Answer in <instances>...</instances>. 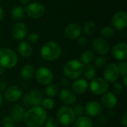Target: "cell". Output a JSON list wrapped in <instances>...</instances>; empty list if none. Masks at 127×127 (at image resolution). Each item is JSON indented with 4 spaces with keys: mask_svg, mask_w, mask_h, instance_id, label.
Segmentation results:
<instances>
[{
    "mask_svg": "<svg viewBox=\"0 0 127 127\" xmlns=\"http://www.w3.org/2000/svg\"><path fill=\"white\" fill-rule=\"evenodd\" d=\"M82 74L83 75L84 78H86V80H92V79H94L95 77L96 69H95V68L94 66H92L90 64L85 65L84 67H83V70Z\"/></svg>",
    "mask_w": 127,
    "mask_h": 127,
    "instance_id": "25",
    "label": "cell"
},
{
    "mask_svg": "<svg viewBox=\"0 0 127 127\" xmlns=\"http://www.w3.org/2000/svg\"></svg>",
    "mask_w": 127,
    "mask_h": 127,
    "instance_id": "48",
    "label": "cell"
},
{
    "mask_svg": "<svg viewBox=\"0 0 127 127\" xmlns=\"http://www.w3.org/2000/svg\"><path fill=\"white\" fill-rule=\"evenodd\" d=\"M56 119L58 124L64 127H68L75 121L76 116L72 108L68 106H64L58 109Z\"/></svg>",
    "mask_w": 127,
    "mask_h": 127,
    "instance_id": "4",
    "label": "cell"
},
{
    "mask_svg": "<svg viewBox=\"0 0 127 127\" xmlns=\"http://www.w3.org/2000/svg\"><path fill=\"white\" fill-rule=\"evenodd\" d=\"M19 1H20V2H21L22 4H27L29 2L30 0H19Z\"/></svg>",
    "mask_w": 127,
    "mask_h": 127,
    "instance_id": "45",
    "label": "cell"
},
{
    "mask_svg": "<svg viewBox=\"0 0 127 127\" xmlns=\"http://www.w3.org/2000/svg\"><path fill=\"white\" fill-rule=\"evenodd\" d=\"M45 13V6L39 2H32L26 7L27 15L33 19L41 18Z\"/></svg>",
    "mask_w": 127,
    "mask_h": 127,
    "instance_id": "9",
    "label": "cell"
},
{
    "mask_svg": "<svg viewBox=\"0 0 127 127\" xmlns=\"http://www.w3.org/2000/svg\"><path fill=\"white\" fill-rule=\"evenodd\" d=\"M27 27L23 22H17L13 26L12 35L14 39L17 40H22L25 38L27 35Z\"/></svg>",
    "mask_w": 127,
    "mask_h": 127,
    "instance_id": "20",
    "label": "cell"
},
{
    "mask_svg": "<svg viewBox=\"0 0 127 127\" xmlns=\"http://www.w3.org/2000/svg\"><path fill=\"white\" fill-rule=\"evenodd\" d=\"M112 24L118 31L124 30L127 26V14L124 11L116 13L112 19Z\"/></svg>",
    "mask_w": 127,
    "mask_h": 127,
    "instance_id": "12",
    "label": "cell"
},
{
    "mask_svg": "<svg viewBox=\"0 0 127 127\" xmlns=\"http://www.w3.org/2000/svg\"><path fill=\"white\" fill-rule=\"evenodd\" d=\"M71 91L74 94L82 95L87 92L89 89V83L87 80L83 78H77L71 85Z\"/></svg>",
    "mask_w": 127,
    "mask_h": 127,
    "instance_id": "19",
    "label": "cell"
},
{
    "mask_svg": "<svg viewBox=\"0 0 127 127\" xmlns=\"http://www.w3.org/2000/svg\"><path fill=\"white\" fill-rule=\"evenodd\" d=\"M3 127H15V121L10 117H4L2 120Z\"/></svg>",
    "mask_w": 127,
    "mask_h": 127,
    "instance_id": "37",
    "label": "cell"
},
{
    "mask_svg": "<svg viewBox=\"0 0 127 127\" xmlns=\"http://www.w3.org/2000/svg\"><path fill=\"white\" fill-rule=\"evenodd\" d=\"M25 13V10L22 7L17 6V7L12 9L11 13H10V16H11V18L13 20L20 21L24 18Z\"/></svg>",
    "mask_w": 127,
    "mask_h": 127,
    "instance_id": "27",
    "label": "cell"
},
{
    "mask_svg": "<svg viewBox=\"0 0 127 127\" xmlns=\"http://www.w3.org/2000/svg\"><path fill=\"white\" fill-rule=\"evenodd\" d=\"M106 63V58L105 57H103V56L98 57L95 60V62H94L95 68H101L105 66Z\"/></svg>",
    "mask_w": 127,
    "mask_h": 127,
    "instance_id": "32",
    "label": "cell"
},
{
    "mask_svg": "<svg viewBox=\"0 0 127 127\" xmlns=\"http://www.w3.org/2000/svg\"><path fill=\"white\" fill-rule=\"evenodd\" d=\"M47 118V111L39 106L28 109L25 114L23 121L28 127H41L45 124Z\"/></svg>",
    "mask_w": 127,
    "mask_h": 127,
    "instance_id": "1",
    "label": "cell"
},
{
    "mask_svg": "<svg viewBox=\"0 0 127 127\" xmlns=\"http://www.w3.org/2000/svg\"><path fill=\"white\" fill-rule=\"evenodd\" d=\"M112 55L118 60L124 61L127 57V45L126 42H119L112 48Z\"/></svg>",
    "mask_w": 127,
    "mask_h": 127,
    "instance_id": "17",
    "label": "cell"
},
{
    "mask_svg": "<svg viewBox=\"0 0 127 127\" xmlns=\"http://www.w3.org/2000/svg\"><path fill=\"white\" fill-rule=\"evenodd\" d=\"M18 52L23 57H29L33 53V48L28 42L22 41L18 45Z\"/></svg>",
    "mask_w": 127,
    "mask_h": 127,
    "instance_id": "22",
    "label": "cell"
},
{
    "mask_svg": "<svg viewBox=\"0 0 127 127\" xmlns=\"http://www.w3.org/2000/svg\"><path fill=\"white\" fill-rule=\"evenodd\" d=\"M7 89V83L4 80H0V92H4Z\"/></svg>",
    "mask_w": 127,
    "mask_h": 127,
    "instance_id": "41",
    "label": "cell"
},
{
    "mask_svg": "<svg viewBox=\"0 0 127 127\" xmlns=\"http://www.w3.org/2000/svg\"><path fill=\"white\" fill-rule=\"evenodd\" d=\"M41 107L45 111L51 110L54 107V100L51 97H45L42 100Z\"/></svg>",
    "mask_w": 127,
    "mask_h": 127,
    "instance_id": "30",
    "label": "cell"
},
{
    "mask_svg": "<svg viewBox=\"0 0 127 127\" xmlns=\"http://www.w3.org/2000/svg\"><path fill=\"white\" fill-rule=\"evenodd\" d=\"M36 80L41 85L48 86L51 83L53 80L52 71L47 67H39L34 74Z\"/></svg>",
    "mask_w": 127,
    "mask_h": 127,
    "instance_id": "8",
    "label": "cell"
},
{
    "mask_svg": "<svg viewBox=\"0 0 127 127\" xmlns=\"http://www.w3.org/2000/svg\"><path fill=\"white\" fill-rule=\"evenodd\" d=\"M93 48L96 53L100 55H106L109 51V44L103 38H96L93 42Z\"/></svg>",
    "mask_w": 127,
    "mask_h": 127,
    "instance_id": "16",
    "label": "cell"
},
{
    "mask_svg": "<svg viewBox=\"0 0 127 127\" xmlns=\"http://www.w3.org/2000/svg\"><path fill=\"white\" fill-rule=\"evenodd\" d=\"M84 110L89 117H97L102 113V106L100 103L95 100H90L87 102L84 107Z\"/></svg>",
    "mask_w": 127,
    "mask_h": 127,
    "instance_id": "14",
    "label": "cell"
},
{
    "mask_svg": "<svg viewBox=\"0 0 127 127\" xmlns=\"http://www.w3.org/2000/svg\"><path fill=\"white\" fill-rule=\"evenodd\" d=\"M4 72V68L0 66V74H3Z\"/></svg>",
    "mask_w": 127,
    "mask_h": 127,
    "instance_id": "47",
    "label": "cell"
},
{
    "mask_svg": "<svg viewBox=\"0 0 127 127\" xmlns=\"http://www.w3.org/2000/svg\"><path fill=\"white\" fill-rule=\"evenodd\" d=\"M94 123L91 118L87 116H80L75 121L76 127H93Z\"/></svg>",
    "mask_w": 127,
    "mask_h": 127,
    "instance_id": "24",
    "label": "cell"
},
{
    "mask_svg": "<svg viewBox=\"0 0 127 127\" xmlns=\"http://www.w3.org/2000/svg\"><path fill=\"white\" fill-rule=\"evenodd\" d=\"M60 91V86L56 84V83H50L49 85H48L45 88V95L48 97H56L59 92Z\"/></svg>",
    "mask_w": 127,
    "mask_h": 127,
    "instance_id": "28",
    "label": "cell"
},
{
    "mask_svg": "<svg viewBox=\"0 0 127 127\" xmlns=\"http://www.w3.org/2000/svg\"><path fill=\"white\" fill-rule=\"evenodd\" d=\"M2 104H3V97H2V95H1V94L0 92V107L2 106Z\"/></svg>",
    "mask_w": 127,
    "mask_h": 127,
    "instance_id": "46",
    "label": "cell"
},
{
    "mask_svg": "<svg viewBox=\"0 0 127 127\" xmlns=\"http://www.w3.org/2000/svg\"><path fill=\"white\" fill-rule=\"evenodd\" d=\"M60 86H62L63 89H68V86H70V82H69L68 79L67 77L61 79L60 82Z\"/></svg>",
    "mask_w": 127,
    "mask_h": 127,
    "instance_id": "39",
    "label": "cell"
},
{
    "mask_svg": "<svg viewBox=\"0 0 127 127\" xmlns=\"http://www.w3.org/2000/svg\"><path fill=\"white\" fill-rule=\"evenodd\" d=\"M18 62L16 54L10 48L0 49V66L5 68H13Z\"/></svg>",
    "mask_w": 127,
    "mask_h": 127,
    "instance_id": "5",
    "label": "cell"
},
{
    "mask_svg": "<svg viewBox=\"0 0 127 127\" xmlns=\"http://www.w3.org/2000/svg\"><path fill=\"white\" fill-rule=\"evenodd\" d=\"M127 76H125V77H124V78H123V86H124V87H127Z\"/></svg>",
    "mask_w": 127,
    "mask_h": 127,
    "instance_id": "43",
    "label": "cell"
},
{
    "mask_svg": "<svg viewBox=\"0 0 127 127\" xmlns=\"http://www.w3.org/2000/svg\"><path fill=\"white\" fill-rule=\"evenodd\" d=\"M62 53L60 45L54 41H50L43 45L40 54L42 59L46 61H54L60 57Z\"/></svg>",
    "mask_w": 127,
    "mask_h": 127,
    "instance_id": "2",
    "label": "cell"
},
{
    "mask_svg": "<svg viewBox=\"0 0 127 127\" xmlns=\"http://www.w3.org/2000/svg\"><path fill=\"white\" fill-rule=\"evenodd\" d=\"M23 95V91L18 86H11L4 91V98L6 101L13 103L19 100Z\"/></svg>",
    "mask_w": 127,
    "mask_h": 127,
    "instance_id": "11",
    "label": "cell"
},
{
    "mask_svg": "<svg viewBox=\"0 0 127 127\" xmlns=\"http://www.w3.org/2000/svg\"><path fill=\"white\" fill-rule=\"evenodd\" d=\"M59 98L65 106L74 105L77 101L76 94L68 89H63L59 92Z\"/></svg>",
    "mask_w": 127,
    "mask_h": 127,
    "instance_id": "13",
    "label": "cell"
},
{
    "mask_svg": "<svg viewBox=\"0 0 127 127\" xmlns=\"http://www.w3.org/2000/svg\"><path fill=\"white\" fill-rule=\"evenodd\" d=\"M84 65L78 60H71L67 62L63 68V73L68 79L75 80L82 75Z\"/></svg>",
    "mask_w": 127,
    "mask_h": 127,
    "instance_id": "3",
    "label": "cell"
},
{
    "mask_svg": "<svg viewBox=\"0 0 127 127\" xmlns=\"http://www.w3.org/2000/svg\"><path fill=\"white\" fill-rule=\"evenodd\" d=\"M89 88L95 95H103L108 92L109 83L101 77H95L91 80Z\"/></svg>",
    "mask_w": 127,
    "mask_h": 127,
    "instance_id": "7",
    "label": "cell"
},
{
    "mask_svg": "<svg viewBox=\"0 0 127 127\" xmlns=\"http://www.w3.org/2000/svg\"><path fill=\"white\" fill-rule=\"evenodd\" d=\"M3 16H4L3 9L0 7V22H1V19H3Z\"/></svg>",
    "mask_w": 127,
    "mask_h": 127,
    "instance_id": "44",
    "label": "cell"
},
{
    "mask_svg": "<svg viewBox=\"0 0 127 127\" xmlns=\"http://www.w3.org/2000/svg\"><path fill=\"white\" fill-rule=\"evenodd\" d=\"M35 71L32 65L30 64H26L22 66L20 71V75L21 77L26 80H30L34 77Z\"/></svg>",
    "mask_w": 127,
    "mask_h": 127,
    "instance_id": "23",
    "label": "cell"
},
{
    "mask_svg": "<svg viewBox=\"0 0 127 127\" xmlns=\"http://www.w3.org/2000/svg\"><path fill=\"white\" fill-rule=\"evenodd\" d=\"M95 57V54L94 51L91 50H86L81 54L80 62L83 65H89L94 60Z\"/></svg>",
    "mask_w": 127,
    "mask_h": 127,
    "instance_id": "26",
    "label": "cell"
},
{
    "mask_svg": "<svg viewBox=\"0 0 127 127\" xmlns=\"http://www.w3.org/2000/svg\"><path fill=\"white\" fill-rule=\"evenodd\" d=\"M120 73L118 65L115 63H109L106 66L103 71V79L108 83H115L119 78Z\"/></svg>",
    "mask_w": 127,
    "mask_h": 127,
    "instance_id": "10",
    "label": "cell"
},
{
    "mask_svg": "<svg viewBox=\"0 0 127 127\" xmlns=\"http://www.w3.org/2000/svg\"><path fill=\"white\" fill-rule=\"evenodd\" d=\"M121 123L123 124L124 127H127V112H125L121 118Z\"/></svg>",
    "mask_w": 127,
    "mask_h": 127,
    "instance_id": "42",
    "label": "cell"
},
{
    "mask_svg": "<svg viewBox=\"0 0 127 127\" xmlns=\"http://www.w3.org/2000/svg\"><path fill=\"white\" fill-rule=\"evenodd\" d=\"M72 109H73V111L74 112V115H75L76 118H79L80 116H83V114H84V112H85L83 106L82 104H80V103L75 104Z\"/></svg>",
    "mask_w": 127,
    "mask_h": 127,
    "instance_id": "33",
    "label": "cell"
},
{
    "mask_svg": "<svg viewBox=\"0 0 127 127\" xmlns=\"http://www.w3.org/2000/svg\"><path fill=\"white\" fill-rule=\"evenodd\" d=\"M45 127H58L59 124L56 118L50 117V118H47L45 123Z\"/></svg>",
    "mask_w": 127,
    "mask_h": 127,
    "instance_id": "35",
    "label": "cell"
},
{
    "mask_svg": "<svg viewBox=\"0 0 127 127\" xmlns=\"http://www.w3.org/2000/svg\"><path fill=\"white\" fill-rule=\"evenodd\" d=\"M77 42H78V44H79L80 45L83 46V47L86 46V45L88 44L87 38H86V37H85V36H80L78 37V40H77Z\"/></svg>",
    "mask_w": 127,
    "mask_h": 127,
    "instance_id": "40",
    "label": "cell"
},
{
    "mask_svg": "<svg viewBox=\"0 0 127 127\" xmlns=\"http://www.w3.org/2000/svg\"><path fill=\"white\" fill-rule=\"evenodd\" d=\"M25 114V111L23 106L22 105L16 104L12 107L10 117L15 122H20L23 120Z\"/></svg>",
    "mask_w": 127,
    "mask_h": 127,
    "instance_id": "21",
    "label": "cell"
},
{
    "mask_svg": "<svg viewBox=\"0 0 127 127\" xmlns=\"http://www.w3.org/2000/svg\"></svg>",
    "mask_w": 127,
    "mask_h": 127,
    "instance_id": "49",
    "label": "cell"
},
{
    "mask_svg": "<svg viewBox=\"0 0 127 127\" xmlns=\"http://www.w3.org/2000/svg\"><path fill=\"white\" fill-rule=\"evenodd\" d=\"M82 32L80 25L77 23H71L65 29V36L69 39H74L78 38Z\"/></svg>",
    "mask_w": 127,
    "mask_h": 127,
    "instance_id": "18",
    "label": "cell"
},
{
    "mask_svg": "<svg viewBox=\"0 0 127 127\" xmlns=\"http://www.w3.org/2000/svg\"><path fill=\"white\" fill-rule=\"evenodd\" d=\"M118 103L117 96L111 92H107L102 95L101 97V106L105 109H114Z\"/></svg>",
    "mask_w": 127,
    "mask_h": 127,
    "instance_id": "15",
    "label": "cell"
},
{
    "mask_svg": "<svg viewBox=\"0 0 127 127\" xmlns=\"http://www.w3.org/2000/svg\"><path fill=\"white\" fill-rule=\"evenodd\" d=\"M118 65V68L119 70L120 75L125 77L127 76V63L125 61H121L119 64Z\"/></svg>",
    "mask_w": 127,
    "mask_h": 127,
    "instance_id": "34",
    "label": "cell"
},
{
    "mask_svg": "<svg viewBox=\"0 0 127 127\" xmlns=\"http://www.w3.org/2000/svg\"><path fill=\"white\" fill-rule=\"evenodd\" d=\"M27 39H28V41L29 42H31V43H36L38 41V39H39V35L36 33H34V32L33 33H31L28 36Z\"/></svg>",
    "mask_w": 127,
    "mask_h": 127,
    "instance_id": "38",
    "label": "cell"
},
{
    "mask_svg": "<svg viewBox=\"0 0 127 127\" xmlns=\"http://www.w3.org/2000/svg\"><path fill=\"white\" fill-rule=\"evenodd\" d=\"M112 92L115 95H121L124 92V86L120 83H114V85L112 86Z\"/></svg>",
    "mask_w": 127,
    "mask_h": 127,
    "instance_id": "36",
    "label": "cell"
},
{
    "mask_svg": "<svg viewBox=\"0 0 127 127\" xmlns=\"http://www.w3.org/2000/svg\"><path fill=\"white\" fill-rule=\"evenodd\" d=\"M114 29L109 26H106L101 30V35L105 38H111L114 35Z\"/></svg>",
    "mask_w": 127,
    "mask_h": 127,
    "instance_id": "31",
    "label": "cell"
},
{
    "mask_svg": "<svg viewBox=\"0 0 127 127\" xmlns=\"http://www.w3.org/2000/svg\"><path fill=\"white\" fill-rule=\"evenodd\" d=\"M96 28H97V25L94 22L89 21L84 24L83 28V31L85 34L90 35V34H92L96 31Z\"/></svg>",
    "mask_w": 127,
    "mask_h": 127,
    "instance_id": "29",
    "label": "cell"
},
{
    "mask_svg": "<svg viewBox=\"0 0 127 127\" xmlns=\"http://www.w3.org/2000/svg\"><path fill=\"white\" fill-rule=\"evenodd\" d=\"M43 98L42 93L39 89H33L24 95L22 98V103L23 106L26 107L39 106Z\"/></svg>",
    "mask_w": 127,
    "mask_h": 127,
    "instance_id": "6",
    "label": "cell"
}]
</instances>
